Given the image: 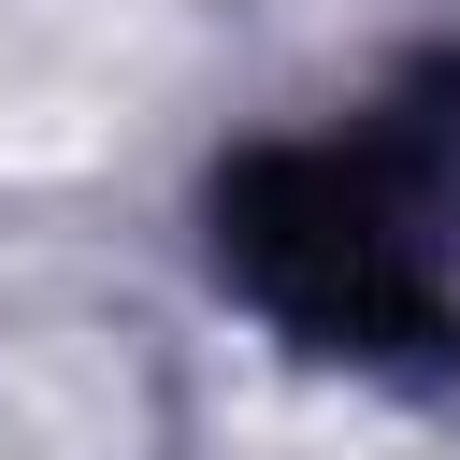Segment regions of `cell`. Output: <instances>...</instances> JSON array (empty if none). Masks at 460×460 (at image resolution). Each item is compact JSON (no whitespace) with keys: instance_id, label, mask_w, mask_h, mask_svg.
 <instances>
[{"instance_id":"6da1fadb","label":"cell","mask_w":460,"mask_h":460,"mask_svg":"<svg viewBox=\"0 0 460 460\" xmlns=\"http://www.w3.org/2000/svg\"><path fill=\"white\" fill-rule=\"evenodd\" d=\"M446 144L388 129V144H273L216 187V259L316 345L359 359H417L446 345Z\"/></svg>"}]
</instances>
